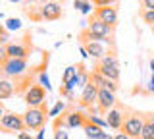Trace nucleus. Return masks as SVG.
Instances as JSON below:
<instances>
[{
  "instance_id": "36",
  "label": "nucleus",
  "mask_w": 154,
  "mask_h": 139,
  "mask_svg": "<svg viewBox=\"0 0 154 139\" xmlns=\"http://www.w3.org/2000/svg\"><path fill=\"white\" fill-rule=\"evenodd\" d=\"M148 91H150V93H154V75L150 77V83H148Z\"/></svg>"
},
{
  "instance_id": "43",
  "label": "nucleus",
  "mask_w": 154,
  "mask_h": 139,
  "mask_svg": "<svg viewBox=\"0 0 154 139\" xmlns=\"http://www.w3.org/2000/svg\"><path fill=\"white\" fill-rule=\"evenodd\" d=\"M31 2H35V0H31Z\"/></svg>"
},
{
  "instance_id": "4",
  "label": "nucleus",
  "mask_w": 154,
  "mask_h": 139,
  "mask_svg": "<svg viewBox=\"0 0 154 139\" xmlns=\"http://www.w3.org/2000/svg\"><path fill=\"white\" fill-rule=\"evenodd\" d=\"M23 100L27 103L29 108L45 106V103H46V89L41 87V85H29L27 91L23 93Z\"/></svg>"
},
{
  "instance_id": "10",
  "label": "nucleus",
  "mask_w": 154,
  "mask_h": 139,
  "mask_svg": "<svg viewBox=\"0 0 154 139\" xmlns=\"http://www.w3.org/2000/svg\"><path fill=\"white\" fill-rule=\"evenodd\" d=\"M81 45H83V49L87 50V54H89L91 58H94L96 62L102 60L104 56L108 54V50H106L102 41H85V43H81Z\"/></svg>"
},
{
  "instance_id": "38",
  "label": "nucleus",
  "mask_w": 154,
  "mask_h": 139,
  "mask_svg": "<svg viewBox=\"0 0 154 139\" xmlns=\"http://www.w3.org/2000/svg\"><path fill=\"white\" fill-rule=\"evenodd\" d=\"M4 114H6V110H4V104L0 103V120H2V116H4Z\"/></svg>"
},
{
  "instance_id": "12",
  "label": "nucleus",
  "mask_w": 154,
  "mask_h": 139,
  "mask_svg": "<svg viewBox=\"0 0 154 139\" xmlns=\"http://www.w3.org/2000/svg\"><path fill=\"white\" fill-rule=\"evenodd\" d=\"M6 52H8V58L27 60V56L31 54V49H29L27 43H10V45H6Z\"/></svg>"
},
{
  "instance_id": "15",
  "label": "nucleus",
  "mask_w": 154,
  "mask_h": 139,
  "mask_svg": "<svg viewBox=\"0 0 154 139\" xmlns=\"http://www.w3.org/2000/svg\"><path fill=\"white\" fill-rule=\"evenodd\" d=\"M106 122H108V128H112V129H122L123 126V112L119 108H112V110H108L106 112Z\"/></svg>"
},
{
  "instance_id": "21",
  "label": "nucleus",
  "mask_w": 154,
  "mask_h": 139,
  "mask_svg": "<svg viewBox=\"0 0 154 139\" xmlns=\"http://www.w3.org/2000/svg\"><path fill=\"white\" fill-rule=\"evenodd\" d=\"M54 139H67L64 118H56V122H54Z\"/></svg>"
},
{
  "instance_id": "34",
  "label": "nucleus",
  "mask_w": 154,
  "mask_h": 139,
  "mask_svg": "<svg viewBox=\"0 0 154 139\" xmlns=\"http://www.w3.org/2000/svg\"><path fill=\"white\" fill-rule=\"evenodd\" d=\"M114 139H131V137H129V135H125V133H122V131H119V133H116V135H114Z\"/></svg>"
},
{
  "instance_id": "14",
  "label": "nucleus",
  "mask_w": 154,
  "mask_h": 139,
  "mask_svg": "<svg viewBox=\"0 0 154 139\" xmlns=\"http://www.w3.org/2000/svg\"><path fill=\"white\" fill-rule=\"evenodd\" d=\"M87 124V114L81 110H71L64 116V126L66 128H83Z\"/></svg>"
},
{
  "instance_id": "17",
  "label": "nucleus",
  "mask_w": 154,
  "mask_h": 139,
  "mask_svg": "<svg viewBox=\"0 0 154 139\" xmlns=\"http://www.w3.org/2000/svg\"><path fill=\"white\" fill-rule=\"evenodd\" d=\"M16 95V85L10 79H0V100L12 99Z\"/></svg>"
},
{
  "instance_id": "11",
  "label": "nucleus",
  "mask_w": 154,
  "mask_h": 139,
  "mask_svg": "<svg viewBox=\"0 0 154 139\" xmlns=\"http://www.w3.org/2000/svg\"><path fill=\"white\" fill-rule=\"evenodd\" d=\"M93 16L98 17L100 21L112 25V27H116V23H118V10H116V6H112V8H94Z\"/></svg>"
},
{
  "instance_id": "16",
  "label": "nucleus",
  "mask_w": 154,
  "mask_h": 139,
  "mask_svg": "<svg viewBox=\"0 0 154 139\" xmlns=\"http://www.w3.org/2000/svg\"><path fill=\"white\" fill-rule=\"evenodd\" d=\"M94 71L102 74L104 77L112 79V81H116V83L119 81V68H114V66H104V64H98V62H96V66H94Z\"/></svg>"
},
{
  "instance_id": "1",
  "label": "nucleus",
  "mask_w": 154,
  "mask_h": 139,
  "mask_svg": "<svg viewBox=\"0 0 154 139\" xmlns=\"http://www.w3.org/2000/svg\"><path fill=\"white\" fill-rule=\"evenodd\" d=\"M87 29L91 31V35L94 37L96 41H102V43H110V46H114V27L108 25V23L100 21L98 17H91L89 27Z\"/></svg>"
},
{
  "instance_id": "19",
  "label": "nucleus",
  "mask_w": 154,
  "mask_h": 139,
  "mask_svg": "<svg viewBox=\"0 0 154 139\" xmlns=\"http://www.w3.org/2000/svg\"><path fill=\"white\" fill-rule=\"evenodd\" d=\"M83 131H85L87 139H100V135L104 133V129L98 128V126H94L93 122H89V120H87V124L83 126Z\"/></svg>"
},
{
  "instance_id": "30",
  "label": "nucleus",
  "mask_w": 154,
  "mask_h": 139,
  "mask_svg": "<svg viewBox=\"0 0 154 139\" xmlns=\"http://www.w3.org/2000/svg\"><path fill=\"white\" fill-rule=\"evenodd\" d=\"M10 35H8V29H6V27H2V25H0V45H2V46H6V45H10Z\"/></svg>"
},
{
  "instance_id": "13",
  "label": "nucleus",
  "mask_w": 154,
  "mask_h": 139,
  "mask_svg": "<svg viewBox=\"0 0 154 139\" xmlns=\"http://www.w3.org/2000/svg\"><path fill=\"white\" fill-rule=\"evenodd\" d=\"M91 81H93L98 89H108V91H112V93H116V91L119 89V83H116V81L104 77L102 74H98V71H94V70L91 71Z\"/></svg>"
},
{
  "instance_id": "28",
  "label": "nucleus",
  "mask_w": 154,
  "mask_h": 139,
  "mask_svg": "<svg viewBox=\"0 0 154 139\" xmlns=\"http://www.w3.org/2000/svg\"><path fill=\"white\" fill-rule=\"evenodd\" d=\"M141 17H143V21H144V23H148V25H152V27H154V10H143Z\"/></svg>"
},
{
  "instance_id": "35",
  "label": "nucleus",
  "mask_w": 154,
  "mask_h": 139,
  "mask_svg": "<svg viewBox=\"0 0 154 139\" xmlns=\"http://www.w3.org/2000/svg\"><path fill=\"white\" fill-rule=\"evenodd\" d=\"M35 139H45V128L37 131V137H35Z\"/></svg>"
},
{
  "instance_id": "22",
  "label": "nucleus",
  "mask_w": 154,
  "mask_h": 139,
  "mask_svg": "<svg viewBox=\"0 0 154 139\" xmlns=\"http://www.w3.org/2000/svg\"><path fill=\"white\" fill-rule=\"evenodd\" d=\"M77 74H79V70H77V66H67L66 71H64V75H62V85H67V83H71L75 77H77Z\"/></svg>"
},
{
  "instance_id": "3",
  "label": "nucleus",
  "mask_w": 154,
  "mask_h": 139,
  "mask_svg": "<svg viewBox=\"0 0 154 139\" xmlns=\"http://www.w3.org/2000/svg\"><path fill=\"white\" fill-rule=\"evenodd\" d=\"M143 126H144V116L137 112H129L123 118V126H122V133L129 135L131 139H141L143 133Z\"/></svg>"
},
{
  "instance_id": "27",
  "label": "nucleus",
  "mask_w": 154,
  "mask_h": 139,
  "mask_svg": "<svg viewBox=\"0 0 154 139\" xmlns=\"http://www.w3.org/2000/svg\"><path fill=\"white\" fill-rule=\"evenodd\" d=\"M64 108H66V104L62 103V100H58V103L54 104V108H52L50 112H48V118H56L60 112H64Z\"/></svg>"
},
{
  "instance_id": "24",
  "label": "nucleus",
  "mask_w": 154,
  "mask_h": 139,
  "mask_svg": "<svg viewBox=\"0 0 154 139\" xmlns=\"http://www.w3.org/2000/svg\"><path fill=\"white\" fill-rule=\"evenodd\" d=\"M87 120H89V122H93L94 126L102 128V129H106V128H108V122H106V118L98 116V114H89V116H87Z\"/></svg>"
},
{
  "instance_id": "20",
  "label": "nucleus",
  "mask_w": 154,
  "mask_h": 139,
  "mask_svg": "<svg viewBox=\"0 0 154 139\" xmlns=\"http://www.w3.org/2000/svg\"><path fill=\"white\" fill-rule=\"evenodd\" d=\"M73 6H75V10H79L83 16H87V14H91V12H94L93 0H75Z\"/></svg>"
},
{
  "instance_id": "29",
  "label": "nucleus",
  "mask_w": 154,
  "mask_h": 139,
  "mask_svg": "<svg viewBox=\"0 0 154 139\" xmlns=\"http://www.w3.org/2000/svg\"><path fill=\"white\" fill-rule=\"evenodd\" d=\"M38 79H41V87H45L46 91H50V89H52L50 79H48V75L45 74V71H41V74H38Z\"/></svg>"
},
{
  "instance_id": "9",
  "label": "nucleus",
  "mask_w": 154,
  "mask_h": 139,
  "mask_svg": "<svg viewBox=\"0 0 154 139\" xmlns=\"http://www.w3.org/2000/svg\"><path fill=\"white\" fill-rule=\"evenodd\" d=\"M118 100H116V93L108 89H98V99H96V106L100 108V112H108V110L116 108Z\"/></svg>"
},
{
  "instance_id": "26",
  "label": "nucleus",
  "mask_w": 154,
  "mask_h": 139,
  "mask_svg": "<svg viewBox=\"0 0 154 139\" xmlns=\"http://www.w3.org/2000/svg\"><path fill=\"white\" fill-rule=\"evenodd\" d=\"M94 8H112L118 4V0H93Z\"/></svg>"
},
{
  "instance_id": "18",
  "label": "nucleus",
  "mask_w": 154,
  "mask_h": 139,
  "mask_svg": "<svg viewBox=\"0 0 154 139\" xmlns=\"http://www.w3.org/2000/svg\"><path fill=\"white\" fill-rule=\"evenodd\" d=\"M141 139H154V114L144 116V126H143Z\"/></svg>"
},
{
  "instance_id": "40",
  "label": "nucleus",
  "mask_w": 154,
  "mask_h": 139,
  "mask_svg": "<svg viewBox=\"0 0 154 139\" xmlns=\"http://www.w3.org/2000/svg\"><path fill=\"white\" fill-rule=\"evenodd\" d=\"M35 2H38V4H41V6H42V4H46L48 0H35Z\"/></svg>"
},
{
  "instance_id": "39",
  "label": "nucleus",
  "mask_w": 154,
  "mask_h": 139,
  "mask_svg": "<svg viewBox=\"0 0 154 139\" xmlns=\"http://www.w3.org/2000/svg\"><path fill=\"white\" fill-rule=\"evenodd\" d=\"M150 71H152V75H154V58H150Z\"/></svg>"
},
{
  "instance_id": "31",
  "label": "nucleus",
  "mask_w": 154,
  "mask_h": 139,
  "mask_svg": "<svg viewBox=\"0 0 154 139\" xmlns=\"http://www.w3.org/2000/svg\"><path fill=\"white\" fill-rule=\"evenodd\" d=\"M8 62V52H6V46H2L0 45V71H2L4 68V64Z\"/></svg>"
},
{
  "instance_id": "33",
  "label": "nucleus",
  "mask_w": 154,
  "mask_h": 139,
  "mask_svg": "<svg viewBox=\"0 0 154 139\" xmlns=\"http://www.w3.org/2000/svg\"><path fill=\"white\" fill-rule=\"evenodd\" d=\"M17 139H35V137L29 135L27 131H19V133H17Z\"/></svg>"
},
{
  "instance_id": "44",
  "label": "nucleus",
  "mask_w": 154,
  "mask_h": 139,
  "mask_svg": "<svg viewBox=\"0 0 154 139\" xmlns=\"http://www.w3.org/2000/svg\"><path fill=\"white\" fill-rule=\"evenodd\" d=\"M152 29H154V27H152Z\"/></svg>"
},
{
  "instance_id": "37",
  "label": "nucleus",
  "mask_w": 154,
  "mask_h": 139,
  "mask_svg": "<svg viewBox=\"0 0 154 139\" xmlns=\"http://www.w3.org/2000/svg\"><path fill=\"white\" fill-rule=\"evenodd\" d=\"M100 139H114V137H112V135H110V133H108V131H104V133H102V135H100Z\"/></svg>"
},
{
  "instance_id": "5",
  "label": "nucleus",
  "mask_w": 154,
  "mask_h": 139,
  "mask_svg": "<svg viewBox=\"0 0 154 139\" xmlns=\"http://www.w3.org/2000/svg\"><path fill=\"white\" fill-rule=\"evenodd\" d=\"M0 129L6 133H16V131H23L25 122H23V114H16V112H6L0 120Z\"/></svg>"
},
{
  "instance_id": "25",
  "label": "nucleus",
  "mask_w": 154,
  "mask_h": 139,
  "mask_svg": "<svg viewBox=\"0 0 154 139\" xmlns=\"http://www.w3.org/2000/svg\"><path fill=\"white\" fill-rule=\"evenodd\" d=\"M4 27H6L8 31H19V29H21V21H19L17 17H8Z\"/></svg>"
},
{
  "instance_id": "6",
  "label": "nucleus",
  "mask_w": 154,
  "mask_h": 139,
  "mask_svg": "<svg viewBox=\"0 0 154 139\" xmlns=\"http://www.w3.org/2000/svg\"><path fill=\"white\" fill-rule=\"evenodd\" d=\"M27 70V60L23 58H8V62L4 64L2 74L6 77H21Z\"/></svg>"
},
{
  "instance_id": "2",
  "label": "nucleus",
  "mask_w": 154,
  "mask_h": 139,
  "mask_svg": "<svg viewBox=\"0 0 154 139\" xmlns=\"http://www.w3.org/2000/svg\"><path fill=\"white\" fill-rule=\"evenodd\" d=\"M48 120V112L46 106H38V108H27L25 114H23V122H25V128L31 129V131H38V129L45 128Z\"/></svg>"
},
{
  "instance_id": "8",
  "label": "nucleus",
  "mask_w": 154,
  "mask_h": 139,
  "mask_svg": "<svg viewBox=\"0 0 154 139\" xmlns=\"http://www.w3.org/2000/svg\"><path fill=\"white\" fill-rule=\"evenodd\" d=\"M41 16H42V20H46V21H56V20H60V17L64 16L62 4L56 2V0H48L46 4H42V6H41Z\"/></svg>"
},
{
  "instance_id": "42",
  "label": "nucleus",
  "mask_w": 154,
  "mask_h": 139,
  "mask_svg": "<svg viewBox=\"0 0 154 139\" xmlns=\"http://www.w3.org/2000/svg\"><path fill=\"white\" fill-rule=\"evenodd\" d=\"M56 2H64V0H56Z\"/></svg>"
},
{
  "instance_id": "7",
  "label": "nucleus",
  "mask_w": 154,
  "mask_h": 139,
  "mask_svg": "<svg viewBox=\"0 0 154 139\" xmlns=\"http://www.w3.org/2000/svg\"><path fill=\"white\" fill-rule=\"evenodd\" d=\"M96 99H98V87H96L93 81H89V83L83 87V91H81L79 104L83 108H93L96 104Z\"/></svg>"
},
{
  "instance_id": "23",
  "label": "nucleus",
  "mask_w": 154,
  "mask_h": 139,
  "mask_svg": "<svg viewBox=\"0 0 154 139\" xmlns=\"http://www.w3.org/2000/svg\"><path fill=\"white\" fill-rule=\"evenodd\" d=\"M98 64H104V66H114V68H119V60L116 56V52H108L102 60H98Z\"/></svg>"
},
{
  "instance_id": "41",
  "label": "nucleus",
  "mask_w": 154,
  "mask_h": 139,
  "mask_svg": "<svg viewBox=\"0 0 154 139\" xmlns=\"http://www.w3.org/2000/svg\"><path fill=\"white\" fill-rule=\"evenodd\" d=\"M10 2H19V0H10Z\"/></svg>"
},
{
  "instance_id": "32",
  "label": "nucleus",
  "mask_w": 154,
  "mask_h": 139,
  "mask_svg": "<svg viewBox=\"0 0 154 139\" xmlns=\"http://www.w3.org/2000/svg\"><path fill=\"white\" fill-rule=\"evenodd\" d=\"M143 8L144 10H154V0H143Z\"/></svg>"
}]
</instances>
